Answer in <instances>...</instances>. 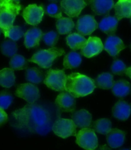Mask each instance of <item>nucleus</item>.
Wrapping results in <instances>:
<instances>
[{"instance_id": "41", "label": "nucleus", "mask_w": 131, "mask_h": 150, "mask_svg": "<svg viewBox=\"0 0 131 150\" xmlns=\"http://www.w3.org/2000/svg\"><path fill=\"white\" fill-rule=\"evenodd\" d=\"M130 24H131V17L130 18Z\"/></svg>"}, {"instance_id": "6", "label": "nucleus", "mask_w": 131, "mask_h": 150, "mask_svg": "<svg viewBox=\"0 0 131 150\" xmlns=\"http://www.w3.org/2000/svg\"><path fill=\"white\" fill-rule=\"evenodd\" d=\"M76 127L72 120L59 117L52 124V130L57 136L66 139L70 136H76Z\"/></svg>"}, {"instance_id": "43", "label": "nucleus", "mask_w": 131, "mask_h": 150, "mask_svg": "<svg viewBox=\"0 0 131 150\" xmlns=\"http://www.w3.org/2000/svg\"><path fill=\"white\" fill-rule=\"evenodd\" d=\"M130 49H131V44H130Z\"/></svg>"}, {"instance_id": "23", "label": "nucleus", "mask_w": 131, "mask_h": 150, "mask_svg": "<svg viewBox=\"0 0 131 150\" xmlns=\"http://www.w3.org/2000/svg\"><path fill=\"white\" fill-rule=\"evenodd\" d=\"M14 70L5 68L0 70V86L3 88H10L14 85L16 76Z\"/></svg>"}, {"instance_id": "37", "label": "nucleus", "mask_w": 131, "mask_h": 150, "mask_svg": "<svg viewBox=\"0 0 131 150\" xmlns=\"http://www.w3.org/2000/svg\"><path fill=\"white\" fill-rule=\"evenodd\" d=\"M8 120V115L4 109L0 108V126L5 124Z\"/></svg>"}, {"instance_id": "14", "label": "nucleus", "mask_w": 131, "mask_h": 150, "mask_svg": "<svg viewBox=\"0 0 131 150\" xmlns=\"http://www.w3.org/2000/svg\"><path fill=\"white\" fill-rule=\"evenodd\" d=\"M93 12L98 16H108L114 8V0H86Z\"/></svg>"}, {"instance_id": "9", "label": "nucleus", "mask_w": 131, "mask_h": 150, "mask_svg": "<svg viewBox=\"0 0 131 150\" xmlns=\"http://www.w3.org/2000/svg\"><path fill=\"white\" fill-rule=\"evenodd\" d=\"M44 15L43 5L37 6L36 4L29 5L24 9L22 16L26 23L32 26H37L41 23Z\"/></svg>"}, {"instance_id": "26", "label": "nucleus", "mask_w": 131, "mask_h": 150, "mask_svg": "<svg viewBox=\"0 0 131 150\" xmlns=\"http://www.w3.org/2000/svg\"><path fill=\"white\" fill-rule=\"evenodd\" d=\"M82 58L79 53L71 51L68 53L63 59V67L66 69H73L80 66Z\"/></svg>"}, {"instance_id": "28", "label": "nucleus", "mask_w": 131, "mask_h": 150, "mask_svg": "<svg viewBox=\"0 0 131 150\" xmlns=\"http://www.w3.org/2000/svg\"><path fill=\"white\" fill-rule=\"evenodd\" d=\"M25 77L29 83L33 84H39L45 79L43 72L37 67L27 69L25 73Z\"/></svg>"}, {"instance_id": "33", "label": "nucleus", "mask_w": 131, "mask_h": 150, "mask_svg": "<svg viewBox=\"0 0 131 150\" xmlns=\"http://www.w3.org/2000/svg\"><path fill=\"white\" fill-rule=\"evenodd\" d=\"M42 40L47 46L53 47L57 44L59 39V34L55 31H49L47 33L43 34Z\"/></svg>"}, {"instance_id": "34", "label": "nucleus", "mask_w": 131, "mask_h": 150, "mask_svg": "<svg viewBox=\"0 0 131 150\" xmlns=\"http://www.w3.org/2000/svg\"><path fill=\"white\" fill-rule=\"evenodd\" d=\"M13 98L10 93L6 91L0 92V108L6 109L13 102Z\"/></svg>"}, {"instance_id": "10", "label": "nucleus", "mask_w": 131, "mask_h": 150, "mask_svg": "<svg viewBox=\"0 0 131 150\" xmlns=\"http://www.w3.org/2000/svg\"><path fill=\"white\" fill-rule=\"evenodd\" d=\"M87 5L86 0H62L60 2L62 12L72 18L78 17Z\"/></svg>"}, {"instance_id": "40", "label": "nucleus", "mask_w": 131, "mask_h": 150, "mask_svg": "<svg viewBox=\"0 0 131 150\" xmlns=\"http://www.w3.org/2000/svg\"><path fill=\"white\" fill-rule=\"evenodd\" d=\"M13 1H16V2H19L20 0H13Z\"/></svg>"}, {"instance_id": "19", "label": "nucleus", "mask_w": 131, "mask_h": 150, "mask_svg": "<svg viewBox=\"0 0 131 150\" xmlns=\"http://www.w3.org/2000/svg\"><path fill=\"white\" fill-rule=\"evenodd\" d=\"M72 120L77 128H88L91 126L92 116L86 110L81 109L72 114Z\"/></svg>"}, {"instance_id": "8", "label": "nucleus", "mask_w": 131, "mask_h": 150, "mask_svg": "<svg viewBox=\"0 0 131 150\" xmlns=\"http://www.w3.org/2000/svg\"><path fill=\"white\" fill-rule=\"evenodd\" d=\"M16 95L17 97L24 99L28 103H33L40 98L38 88L33 83H24L17 88Z\"/></svg>"}, {"instance_id": "38", "label": "nucleus", "mask_w": 131, "mask_h": 150, "mask_svg": "<svg viewBox=\"0 0 131 150\" xmlns=\"http://www.w3.org/2000/svg\"><path fill=\"white\" fill-rule=\"evenodd\" d=\"M127 76L129 77H130V79H131V67L127 68L125 70V73Z\"/></svg>"}, {"instance_id": "24", "label": "nucleus", "mask_w": 131, "mask_h": 150, "mask_svg": "<svg viewBox=\"0 0 131 150\" xmlns=\"http://www.w3.org/2000/svg\"><path fill=\"white\" fill-rule=\"evenodd\" d=\"M115 84L113 75L104 72L99 74L95 80V86L103 90H109L111 89Z\"/></svg>"}, {"instance_id": "2", "label": "nucleus", "mask_w": 131, "mask_h": 150, "mask_svg": "<svg viewBox=\"0 0 131 150\" xmlns=\"http://www.w3.org/2000/svg\"><path fill=\"white\" fill-rule=\"evenodd\" d=\"M95 87V80L85 75L74 72L67 76L65 91L75 98L83 97L92 93Z\"/></svg>"}, {"instance_id": "35", "label": "nucleus", "mask_w": 131, "mask_h": 150, "mask_svg": "<svg viewBox=\"0 0 131 150\" xmlns=\"http://www.w3.org/2000/svg\"><path fill=\"white\" fill-rule=\"evenodd\" d=\"M62 10L56 4V3H52L46 8V13L49 16L53 18L59 19L62 17Z\"/></svg>"}, {"instance_id": "36", "label": "nucleus", "mask_w": 131, "mask_h": 150, "mask_svg": "<svg viewBox=\"0 0 131 150\" xmlns=\"http://www.w3.org/2000/svg\"><path fill=\"white\" fill-rule=\"evenodd\" d=\"M127 69L125 64L120 59H116L113 62L111 67V70L113 74L115 75H123L125 73Z\"/></svg>"}, {"instance_id": "25", "label": "nucleus", "mask_w": 131, "mask_h": 150, "mask_svg": "<svg viewBox=\"0 0 131 150\" xmlns=\"http://www.w3.org/2000/svg\"><path fill=\"white\" fill-rule=\"evenodd\" d=\"M112 89L113 95L119 98L125 97L130 91V84L125 80H119L115 82Z\"/></svg>"}, {"instance_id": "13", "label": "nucleus", "mask_w": 131, "mask_h": 150, "mask_svg": "<svg viewBox=\"0 0 131 150\" xmlns=\"http://www.w3.org/2000/svg\"><path fill=\"white\" fill-rule=\"evenodd\" d=\"M76 98L66 91H61L56 98L55 103L59 110L73 112L76 109Z\"/></svg>"}, {"instance_id": "3", "label": "nucleus", "mask_w": 131, "mask_h": 150, "mask_svg": "<svg viewBox=\"0 0 131 150\" xmlns=\"http://www.w3.org/2000/svg\"><path fill=\"white\" fill-rule=\"evenodd\" d=\"M22 9L19 2L13 0H0V30L2 32L13 26L17 16Z\"/></svg>"}, {"instance_id": "17", "label": "nucleus", "mask_w": 131, "mask_h": 150, "mask_svg": "<svg viewBox=\"0 0 131 150\" xmlns=\"http://www.w3.org/2000/svg\"><path fill=\"white\" fill-rule=\"evenodd\" d=\"M118 22L119 20L116 16H108L101 21L98 24V28L109 36L115 35Z\"/></svg>"}, {"instance_id": "4", "label": "nucleus", "mask_w": 131, "mask_h": 150, "mask_svg": "<svg viewBox=\"0 0 131 150\" xmlns=\"http://www.w3.org/2000/svg\"><path fill=\"white\" fill-rule=\"evenodd\" d=\"M64 54L65 51L63 49L53 47L37 51L28 59V62L36 63L42 69H47L51 68L56 58Z\"/></svg>"}, {"instance_id": "11", "label": "nucleus", "mask_w": 131, "mask_h": 150, "mask_svg": "<svg viewBox=\"0 0 131 150\" xmlns=\"http://www.w3.org/2000/svg\"><path fill=\"white\" fill-rule=\"evenodd\" d=\"M104 50V45L100 38L90 37L85 45L81 49V54L88 58L98 55Z\"/></svg>"}, {"instance_id": "18", "label": "nucleus", "mask_w": 131, "mask_h": 150, "mask_svg": "<svg viewBox=\"0 0 131 150\" xmlns=\"http://www.w3.org/2000/svg\"><path fill=\"white\" fill-rule=\"evenodd\" d=\"M112 113L115 118L125 121L129 118L131 114V106L125 101L119 100L113 107Z\"/></svg>"}, {"instance_id": "27", "label": "nucleus", "mask_w": 131, "mask_h": 150, "mask_svg": "<svg viewBox=\"0 0 131 150\" xmlns=\"http://www.w3.org/2000/svg\"><path fill=\"white\" fill-rule=\"evenodd\" d=\"M56 28L60 35L69 34L74 29L75 24L70 17H60L56 21Z\"/></svg>"}, {"instance_id": "16", "label": "nucleus", "mask_w": 131, "mask_h": 150, "mask_svg": "<svg viewBox=\"0 0 131 150\" xmlns=\"http://www.w3.org/2000/svg\"><path fill=\"white\" fill-rule=\"evenodd\" d=\"M43 34L41 30L38 28L35 27L28 30L24 36L25 47L27 49L38 47Z\"/></svg>"}, {"instance_id": "15", "label": "nucleus", "mask_w": 131, "mask_h": 150, "mask_svg": "<svg viewBox=\"0 0 131 150\" xmlns=\"http://www.w3.org/2000/svg\"><path fill=\"white\" fill-rule=\"evenodd\" d=\"M125 47L122 39L115 35L109 36L104 44V50L113 57L118 56L119 53Z\"/></svg>"}, {"instance_id": "32", "label": "nucleus", "mask_w": 131, "mask_h": 150, "mask_svg": "<svg viewBox=\"0 0 131 150\" xmlns=\"http://www.w3.org/2000/svg\"><path fill=\"white\" fill-rule=\"evenodd\" d=\"M5 37H8L13 41L19 40L20 38L24 36V33L23 28L19 26H13L9 29L3 32Z\"/></svg>"}, {"instance_id": "5", "label": "nucleus", "mask_w": 131, "mask_h": 150, "mask_svg": "<svg viewBox=\"0 0 131 150\" xmlns=\"http://www.w3.org/2000/svg\"><path fill=\"white\" fill-rule=\"evenodd\" d=\"M67 76L63 70H49L44 80V83L52 90L65 91V86Z\"/></svg>"}, {"instance_id": "31", "label": "nucleus", "mask_w": 131, "mask_h": 150, "mask_svg": "<svg viewBox=\"0 0 131 150\" xmlns=\"http://www.w3.org/2000/svg\"><path fill=\"white\" fill-rule=\"evenodd\" d=\"M10 67L15 70L27 69L28 62L24 56L20 54H15L10 61Z\"/></svg>"}, {"instance_id": "7", "label": "nucleus", "mask_w": 131, "mask_h": 150, "mask_svg": "<svg viewBox=\"0 0 131 150\" xmlns=\"http://www.w3.org/2000/svg\"><path fill=\"white\" fill-rule=\"evenodd\" d=\"M76 143L85 149L93 150L98 146V138L95 130L89 128H84L76 134Z\"/></svg>"}, {"instance_id": "12", "label": "nucleus", "mask_w": 131, "mask_h": 150, "mask_svg": "<svg viewBox=\"0 0 131 150\" xmlns=\"http://www.w3.org/2000/svg\"><path fill=\"white\" fill-rule=\"evenodd\" d=\"M98 28V24L93 16L84 15L79 17L76 24L77 32L83 36L90 35Z\"/></svg>"}, {"instance_id": "39", "label": "nucleus", "mask_w": 131, "mask_h": 150, "mask_svg": "<svg viewBox=\"0 0 131 150\" xmlns=\"http://www.w3.org/2000/svg\"><path fill=\"white\" fill-rule=\"evenodd\" d=\"M49 1L51 2H52V3H57L59 1V0H49Z\"/></svg>"}, {"instance_id": "21", "label": "nucleus", "mask_w": 131, "mask_h": 150, "mask_svg": "<svg viewBox=\"0 0 131 150\" xmlns=\"http://www.w3.org/2000/svg\"><path fill=\"white\" fill-rule=\"evenodd\" d=\"M115 16L119 21L131 17V0H118L115 4Z\"/></svg>"}, {"instance_id": "42", "label": "nucleus", "mask_w": 131, "mask_h": 150, "mask_svg": "<svg viewBox=\"0 0 131 150\" xmlns=\"http://www.w3.org/2000/svg\"><path fill=\"white\" fill-rule=\"evenodd\" d=\"M0 34H1V30H0Z\"/></svg>"}, {"instance_id": "1", "label": "nucleus", "mask_w": 131, "mask_h": 150, "mask_svg": "<svg viewBox=\"0 0 131 150\" xmlns=\"http://www.w3.org/2000/svg\"><path fill=\"white\" fill-rule=\"evenodd\" d=\"M15 127L32 134L45 135L52 130V119L48 110L37 103H29L12 112Z\"/></svg>"}, {"instance_id": "29", "label": "nucleus", "mask_w": 131, "mask_h": 150, "mask_svg": "<svg viewBox=\"0 0 131 150\" xmlns=\"http://www.w3.org/2000/svg\"><path fill=\"white\" fill-rule=\"evenodd\" d=\"M111 121L107 118H101L95 121L93 124V130L97 133L107 135L112 128Z\"/></svg>"}, {"instance_id": "30", "label": "nucleus", "mask_w": 131, "mask_h": 150, "mask_svg": "<svg viewBox=\"0 0 131 150\" xmlns=\"http://www.w3.org/2000/svg\"><path fill=\"white\" fill-rule=\"evenodd\" d=\"M0 48H1L2 54L6 57H9V58H12V56L16 54L17 50H18V47H17L16 41H13L11 39L3 41L1 43Z\"/></svg>"}, {"instance_id": "20", "label": "nucleus", "mask_w": 131, "mask_h": 150, "mask_svg": "<svg viewBox=\"0 0 131 150\" xmlns=\"http://www.w3.org/2000/svg\"><path fill=\"white\" fill-rule=\"evenodd\" d=\"M125 133L118 128H113L107 134L106 140L111 148H117L124 144Z\"/></svg>"}, {"instance_id": "22", "label": "nucleus", "mask_w": 131, "mask_h": 150, "mask_svg": "<svg viewBox=\"0 0 131 150\" xmlns=\"http://www.w3.org/2000/svg\"><path fill=\"white\" fill-rule=\"evenodd\" d=\"M66 40L67 45L74 51L82 49L87 42V40L83 37V35L79 33H74L69 35L66 38Z\"/></svg>"}]
</instances>
